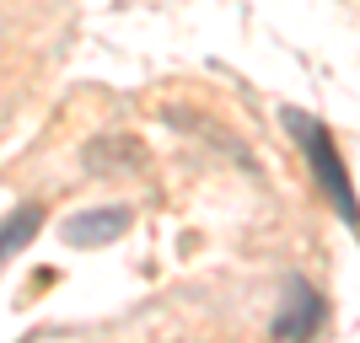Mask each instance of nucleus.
Segmentation results:
<instances>
[{
  "instance_id": "obj_1",
  "label": "nucleus",
  "mask_w": 360,
  "mask_h": 343,
  "mask_svg": "<svg viewBox=\"0 0 360 343\" xmlns=\"http://www.w3.org/2000/svg\"><path fill=\"white\" fill-rule=\"evenodd\" d=\"M280 119H285V129L301 140L307 161H312V177H317V188H323V199L333 204V215H339L349 231H360V204H355V188H349L345 161H339V150H333V135L317 119L296 113V107H280Z\"/></svg>"
},
{
  "instance_id": "obj_2",
  "label": "nucleus",
  "mask_w": 360,
  "mask_h": 343,
  "mask_svg": "<svg viewBox=\"0 0 360 343\" xmlns=\"http://www.w3.org/2000/svg\"><path fill=\"white\" fill-rule=\"evenodd\" d=\"M124 231H129V209L124 204H91V209H75L70 220L60 225V241L86 253V247H108Z\"/></svg>"
},
{
  "instance_id": "obj_4",
  "label": "nucleus",
  "mask_w": 360,
  "mask_h": 343,
  "mask_svg": "<svg viewBox=\"0 0 360 343\" xmlns=\"http://www.w3.org/2000/svg\"><path fill=\"white\" fill-rule=\"evenodd\" d=\"M32 231H38V209L32 204H22L11 215V220H6V253H16V247H22V241L32 236Z\"/></svg>"
},
{
  "instance_id": "obj_3",
  "label": "nucleus",
  "mask_w": 360,
  "mask_h": 343,
  "mask_svg": "<svg viewBox=\"0 0 360 343\" xmlns=\"http://www.w3.org/2000/svg\"><path fill=\"white\" fill-rule=\"evenodd\" d=\"M323 322V295H312L301 279H290V295H285V311L274 316V338H307V332Z\"/></svg>"
}]
</instances>
